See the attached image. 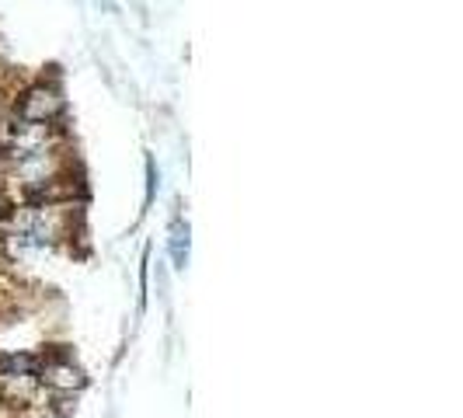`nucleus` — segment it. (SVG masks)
I'll list each match as a JSON object with an SVG mask.
<instances>
[{"instance_id": "1", "label": "nucleus", "mask_w": 463, "mask_h": 418, "mask_svg": "<svg viewBox=\"0 0 463 418\" xmlns=\"http://www.w3.org/2000/svg\"><path fill=\"white\" fill-rule=\"evenodd\" d=\"M59 108H63V102H59L52 91L35 87V91H28L25 98H22V119H25V123H50Z\"/></svg>"}, {"instance_id": "2", "label": "nucleus", "mask_w": 463, "mask_h": 418, "mask_svg": "<svg viewBox=\"0 0 463 418\" xmlns=\"http://www.w3.org/2000/svg\"><path fill=\"white\" fill-rule=\"evenodd\" d=\"M50 387H59V391H80L87 380H84V373H80L77 366L70 363H59V366H46V377H42Z\"/></svg>"}, {"instance_id": "3", "label": "nucleus", "mask_w": 463, "mask_h": 418, "mask_svg": "<svg viewBox=\"0 0 463 418\" xmlns=\"http://www.w3.org/2000/svg\"><path fill=\"white\" fill-rule=\"evenodd\" d=\"M35 369H39V359H32V356H4V359H0V373H4V377L35 373Z\"/></svg>"}, {"instance_id": "4", "label": "nucleus", "mask_w": 463, "mask_h": 418, "mask_svg": "<svg viewBox=\"0 0 463 418\" xmlns=\"http://www.w3.org/2000/svg\"><path fill=\"white\" fill-rule=\"evenodd\" d=\"M171 255L178 261V268H185V259H188V227H175V234H171Z\"/></svg>"}]
</instances>
